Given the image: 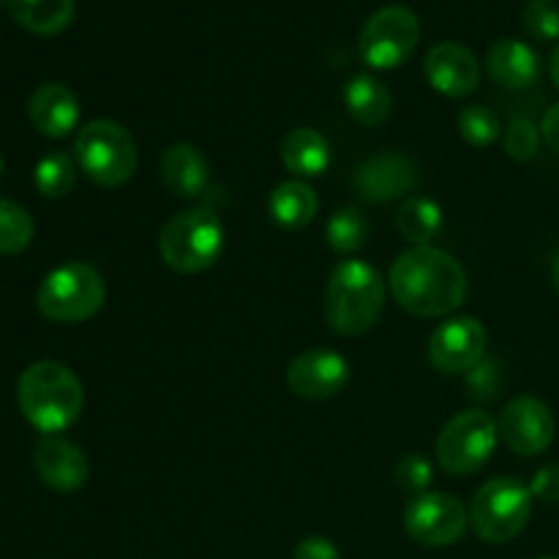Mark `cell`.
<instances>
[{"mask_svg":"<svg viewBox=\"0 0 559 559\" xmlns=\"http://www.w3.org/2000/svg\"><path fill=\"white\" fill-rule=\"evenodd\" d=\"M462 262L437 246H413L391 267V295L415 317H445L467 300Z\"/></svg>","mask_w":559,"mask_h":559,"instance_id":"cell-1","label":"cell"},{"mask_svg":"<svg viewBox=\"0 0 559 559\" xmlns=\"http://www.w3.org/2000/svg\"><path fill=\"white\" fill-rule=\"evenodd\" d=\"M16 402L33 429L41 435H60L80 420L85 409V388L69 366L58 360H36L20 374Z\"/></svg>","mask_w":559,"mask_h":559,"instance_id":"cell-2","label":"cell"},{"mask_svg":"<svg viewBox=\"0 0 559 559\" xmlns=\"http://www.w3.org/2000/svg\"><path fill=\"white\" fill-rule=\"evenodd\" d=\"M385 278L364 260H344L333 267L325 287L328 325L338 336H364L385 309Z\"/></svg>","mask_w":559,"mask_h":559,"instance_id":"cell-3","label":"cell"},{"mask_svg":"<svg viewBox=\"0 0 559 559\" xmlns=\"http://www.w3.org/2000/svg\"><path fill=\"white\" fill-rule=\"evenodd\" d=\"M224 251V224L211 207H191L164 224L158 254L175 273H202L218 262Z\"/></svg>","mask_w":559,"mask_h":559,"instance_id":"cell-4","label":"cell"},{"mask_svg":"<svg viewBox=\"0 0 559 559\" xmlns=\"http://www.w3.org/2000/svg\"><path fill=\"white\" fill-rule=\"evenodd\" d=\"M74 156L82 173L104 189L129 183L140 164L134 136L115 120H91L74 136Z\"/></svg>","mask_w":559,"mask_h":559,"instance_id":"cell-5","label":"cell"},{"mask_svg":"<svg viewBox=\"0 0 559 559\" xmlns=\"http://www.w3.org/2000/svg\"><path fill=\"white\" fill-rule=\"evenodd\" d=\"M107 300V284L102 273L87 262H66L47 273L36 295V306L41 317L58 325L85 322L102 311Z\"/></svg>","mask_w":559,"mask_h":559,"instance_id":"cell-6","label":"cell"},{"mask_svg":"<svg viewBox=\"0 0 559 559\" xmlns=\"http://www.w3.org/2000/svg\"><path fill=\"white\" fill-rule=\"evenodd\" d=\"M533 491L513 475L491 478L475 491L469 506V527L486 544H508L524 533L533 516Z\"/></svg>","mask_w":559,"mask_h":559,"instance_id":"cell-7","label":"cell"},{"mask_svg":"<svg viewBox=\"0 0 559 559\" xmlns=\"http://www.w3.org/2000/svg\"><path fill=\"white\" fill-rule=\"evenodd\" d=\"M497 429L495 418L484 409H464L456 418L442 426L437 437V464L448 475H473L491 459L497 448Z\"/></svg>","mask_w":559,"mask_h":559,"instance_id":"cell-8","label":"cell"},{"mask_svg":"<svg viewBox=\"0 0 559 559\" xmlns=\"http://www.w3.org/2000/svg\"><path fill=\"white\" fill-rule=\"evenodd\" d=\"M420 41V20L409 5L391 3L377 9L360 27V58L371 69H399Z\"/></svg>","mask_w":559,"mask_h":559,"instance_id":"cell-9","label":"cell"},{"mask_svg":"<svg viewBox=\"0 0 559 559\" xmlns=\"http://www.w3.org/2000/svg\"><path fill=\"white\" fill-rule=\"evenodd\" d=\"M469 527V511L445 491H426L413 497L404 508V530L409 538L429 549H445L464 538Z\"/></svg>","mask_w":559,"mask_h":559,"instance_id":"cell-10","label":"cell"},{"mask_svg":"<svg viewBox=\"0 0 559 559\" xmlns=\"http://www.w3.org/2000/svg\"><path fill=\"white\" fill-rule=\"evenodd\" d=\"M486 328L473 317H453L429 336V364L442 374H467L486 358Z\"/></svg>","mask_w":559,"mask_h":559,"instance_id":"cell-11","label":"cell"},{"mask_svg":"<svg viewBox=\"0 0 559 559\" xmlns=\"http://www.w3.org/2000/svg\"><path fill=\"white\" fill-rule=\"evenodd\" d=\"M500 437L519 456H540L555 442L557 424L549 404L535 396H519L506 404L500 415Z\"/></svg>","mask_w":559,"mask_h":559,"instance_id":"cell-12","label":"cell"},{"mask_svg":"<svg viewBox=\"0 0 559 559\" xmlns=\"http://www.w3.org/2000/svg\"><path fill=\"white\" fill-rule=\"evenodd\" d=\"M349 382V360L336 349L314 347L300 353L287 369V385L295 396L325 402L338 396Z\"/></svg>","mask_w":559,"mask_h":559,"instance_id":"cell-13","label":"cell"},{"mask_svg":"<svg viewBox=\"0 0 559 559\" xmlns=\"http://www.w3.org/2000/svg\"><path fill=\"white\" fill-rule=\"evenodd\" d=\"M418 183V169L413 158L399 151H382L377 156L366 158L355 173V191L364 200L385 205V202L402 200Z\"/></svg>","mask_w":559,"mask_h":559,"instance_id":"cell-14","label":"cell"},{"mask_svg":"<svg viewBox=\"0 0 559 559\" xmlns=\"http://www.w3.org/2000/svg\"><path fill=\"white\" fill-rule=\"evenodd\" d=\"M429 85L448 98H467L480 85V66L473 49L459 41H440L424 60Z\"/></svg>","mask_w":559,"mask_h":559,"instance_id":"cell-15","label":"cell"},{"mask_svg":"<svg viewBox=\"0 0 559 559\" xmlns=\"http://www.w3.org/2000/svg\"><path fill=\"white\" fill-rule=\"evenodd\" d=\"M33 467H36L38 478L60 495L80 491L87 484V473H91L85 453L74 442L60 440V437H44L33 448Z\"/></svg>","mask_w":559,"mask_h":559,"instance_id":"cell-16","label":"cell"},{"mask_svg":"<svg viewBox=\"0 0 559 559\" xmlns=\"http://www.w3.org/2000/svg\"><path fill=\"white\" fill-rule=\"evenodd\" d=\"M27 118L41 136L63 140L80 123V98L60 82H44L31 93Z\"/></svg>","mask_w":559,"mask_h":559,"instance_id":"cell-17","label":"cell"},{"mask_svg":"<svg viewBox=\"0 0 559 559\" xmlns=\"http://www.w3.org/2000/svg\"><path fill=\"white\" fill-rule=\"evenodd\" d=\"M486 69L497 85L508 87V91H524L538 82L540 58L522 38H500L489 47Z\"/></svg>","mask_w":559,"mask_h":559,"instance_id":"cell-18","label":"cell"},{"mask_svg":"<svg viewBox=\"0 0 559 559\" xmlns=\"http://www.w3.org/2000/svg\"><path fill=\"white\" fill-rule=\"evenodd\" d=\"M162 180L180 200H197V197H202L207 191L211 167H207V158L202 156L200 147L178 142V145H169L164 151Z\"/></svg>","mask_w":559,"mask_h":559,"instance_id":"cell-19","label":"cell"},{"mask_svg":"<svg viewBox=\"0 0 559 559\" xmlns=\"http://www.w3.org/2000/svg\"><path fill=\"white\" fill-rule=\"evenodd\" d=\"M278 156H282V164L295 178H320L328 164H331V145L317 129L300 126V129H293L284 136Z\"/></svg>","mask_w":559,"mask_h":559,"instance_id":"cell-20","label":"cell"},{"mask_svg":"<svg viewBox=\"0 0 559 559\" xmlns=\"http://www.w3.org/2000/svg\"><path fill=\"white\" fill-rule=\"evenodd\" d=\"M317 211H320L317 191L300 178L278 183L271 191V200H267V213H271L273 224H278L282 229H289V233L309 227L314 222Z\"/></svg>","mask_w":559,"mask_h":559,"instance_id":"cell-21","label":"cell"},{"mask_svg":"<svg viewBox=\"0 0 559 559\" xmlns=\"http://www.w3.org/2000/svg\"><path fill=\"white\" fill-rule=\"evenodd\" d=\"M344 104L353 120L360 126H382L393 112V96L382 80L374 74H355L353 80L344 85Z\"/></svg>","mask_w":559,"mask_h":559,"instance_id":"cell-22","label":"cell"},{"mask_svg":"<svg viewBox=\"0 0 559 559\" xmlns=\"http://www.w3.org/2000/svg\"><path fill=\"white\" fill-rule=\"evenodd\" d=\"M9 14L36 36H58L71 25L76 0H5Z\"/></svg>","mask_w":559,"mask_h":559,"instance_id":"cell-23","label":"cell"},{"mask_svg":"<svg viewBox=\"0 0 559 559\" xmlns=\"http://www.w3.org/2000/svg\"><path fill=\"white\" fill-rule=\"evenodd\" d=\"M396 227L407 243L431 246L442 229V207L429 197H407L396 213Z\"/></svg>","mask_w":559,"mask_h":559,"instance_id":"cell-24","label":"cell"},{"mask_svg":"<svg viewBox=\"0 0 559 559\" xmlns=\"http://www.w3.org/2000/svg\"><path fill=\"white\" fill-rule=\"evenodd\" d=\"M371 233L369 218L358 207H342L328 218L325 240L336 254H355L366 246Z\"/></svg>","mask_w":559,"mask_h":559,"instance_id":"cell-25","label":"cell"},{"mask_svg":"<svg viewBox=\"0 0 559 559\" xmlns=\"http://www.w3.org/2000/svg\"><path fill=\"white\" fill-rule=\"evenodd\" d=\"M33 180H36L38 194L47 197V200H60V197L71 194V189L76 186L74 158L63 151L47 153V156L36 164Z\"/></svg>","mask_w":559,"mask_h":559,"instance_id":"cell-26","label":"cell"},{"mask_svg":"<svg viewBox=\"0 0 559 559\" xmlns=\"http://www.w3.org/2000/svg\"><path fill=\"white\" fill-rule=\"evenodd\" d=\"M33 235H36V224H33L31 213L16 202L0 197V254H22L33 243Z\"/></svg>","mask_w":559,"mask_h":559,"instance_id":"cell-27","label":"cell"},{"mask_svg":"<svg viewBox=\"0 0 559 559\" xmlns=\"http://www.w3.org/2000/svg\"><path fill=\"white\" fill-rule=\"evenodd\" d=\"M456 123L464 140L473 147H489L500 140V118H497L495 109L484 107V104H467V107H462Z\"/></svg>","mask_w":559,"mask_h":559,"instance_id":"cell-28","label":"cell"},{"mask_svg":"<svg viewBox=\"0 0 559 559\" xmlns=\"http://www.w3.org/2000/svg\"><path fill=\"white\" fill-rule=\"evenodd\" d=\"M540 140H544L540 126H535L530 118L511 120V126L502 131V147L516 162H530V158L538 156Z\"/></svg>","mask_w":559,"mask_h":559,"instance_id":"cell-29","label":"cell"},{"mask_svg":"<svg viewBox=\"0 0 559 559\" xmlns=\"http://www.w3.org/2000/svg\"><path fill=\"white\" fill-rule=\"evenodd\" d=\"M524 31L540 41L559 38V3L557 0H527L522 9Z\"/></svg>","mask_w":559,"mask_h":559,"instance_id":"cell-30","label":"cell"},{"mask_svg":"<svg viewBox=\"0 0 559 559\" xmlns=\"http://www.w3.org/2000/svg\"><path fill=\"white\" fill-rule=\"evenodd\" d=\"M431 480H435V464H431L424 453H404V456L399 459L396 484L402 486L407 495H426Z\"/></svg>","mask_w":559,"mask_h":559,"instance_id":"cell-31","label":"cell"},{"mask_svg":"<svg viewBox=\"0 0 559 559\" xmlns=\"http://www.w3.org/2000/svg\"><path fill=\"white\" fill-rule=\"evenodd\" d=\"M502 388L500 360L484 358L473 371H467V393L475 402H491Z\"/></svg>","mask_w":559,"mask_h":559,"instance_id":"cell-32","label":"cell"},{"mask_svg":"<svg viewBox=\"0 0 559 559\" xmlns=\"http://www.w3.org/2000/svg\"><path fill=\"white\" fill-rule=\"evenodd\" d=\"M535 500L549 502V506H559V464H546L535 473L533 484H530Z\"/></svg>","mask_w":559,"mask_h":559,"instance_id":"cell-33","label":"cell"},{"mask_svg":"<svg viewBox=\"0 0 559 559\" xmlns=\"http://www.w3.org/2000/svg\"><path fill=\"white\" fill-rule=\"evenodd\" d=\"M293 559H342V551L336 549V544L322 535H311V538H304L298 546H295Z\"/></svg>","mask_w":559,"mask_h":559,"instance_id":"cell-34","label":"cell"},{"mask_svg":"<svg viewBox=\"0 0 559 559\" xmlns=\"http://www.w3.org/2000/svg\"><path fill=\"white\" fill-rule=\"evenodd\" d=\"M540 134H544L546 145L555 153H559V102L546 109L544 120H540Z\"/></svg>","mask_w":559,"mask_h":559,"instance_id":"cell-35","label":"cell"},{"mask_svg":"<svg viewBox=\"0 0 559 559\" xmlns=\"http://www.w3.org/2000/svg\"><path fill=\"white\" fill-rule=\"evenodd\" d=\"M549 74H551V80H555V85L559 87V44H557L555 52H551V58H549Z\"/></svg>","mask_w":559,"mask_h":559,"instance_id":"cell-36","label":"cell"},{"mask_svg":"<svg viewBox=\"0 0 559 559\" xmlns=\"http://www.w3.org/2000/svg\"><path fill=\"white\" fill-rule=\"evenodd\" d=\"M551 278H555V287H557V293H559V254H557L555 265H551Z\"/></svg>","mask_w":559,"mask_h":559,"instance_id":"cell-37","label":"cell"},{"mask_svg":"<svg viewBox=\"0 0 559 559\" xmlns=\"http://www.w3.org/2000/svg\"><path fill=\"white\" fill-rule=\"evenodd\" d=\"M0 175H3V156H0Z\"/></svg>","mask_w":559,"mask_h":559,"instance_id":"cell-38","label":"cell"},{"mask_svg":"<svg viewBox=\"0 0 559 559\" xmlns=\"http://www.w3.org/2000/svg\"><path fill=\"white\" fill-rule=\"evenodd\" d=\"M535 559H559V557H535Z\"/></svg>","mask_w":559,"mask_h":559,"instance_id":"cell-39","label":"cell"}]
</instances>
